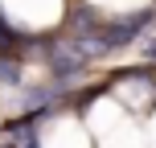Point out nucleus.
I'll return each instance as SVG.
<instances>
[{"label": "nucleus", "instance_id": "nucleus-1", "mask_svg": "<svg viewBox=\"0 0 156 148\" xmlns=\"http://www.w3.org/2000/svg\"><path fill=\"white\" fill-rule=\"evenodd\" d=\"M4 4L12 8L21 21H33V25L49 21V16H58V0H4Z\"/></svg>", "mask_w": 156, "mask_h": 148}, {"label": "nucleus", "instance_id": "nucleus-2", "mask_svg": "<svg viewBox=\"0 0 156 148\" xmlns=\"http://www.w3.org/2000/svg\"><path fill=\"white\" fill-rule=\"evenodd\" d=\"M103 4H119V0H103Z\"/></svg>", "mask_w": 156, "mask_h": 148}]
</instances>
